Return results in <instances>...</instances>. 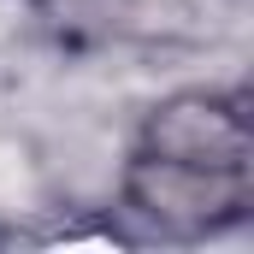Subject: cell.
I'll return each instance as SVG.
<instances>
[{"mask_svg": "<svg viewBox=\"0 0 254 254\" xmlns=\"http://www.w3.org/2000/svg\"><path fill=\"white\" fill-rule=\"evenodd\" d=\"M125 207L160 237H213L249 213V172H213L184 160L130 154L125 166Z\"/></svg>", "mask_w": 254, "mask_h": 254, "instance_id": "obj_1", "label": "cell"}, {"mask_svg": "<svg viewBox=\"0 0 254 254\" xmlns=\"http://www.w3.org/2000/svg\"><path fill=\"white\" fill-rule=\"evenodd\" d=\"M136 154L213 166V172H249L254 166L249 101L237 89H178L142 119Z\"/></svg>", "mask_w": 254, "mask_h": 254, "instance_id": "obj_2", "label": "cell"}]
</instances>
